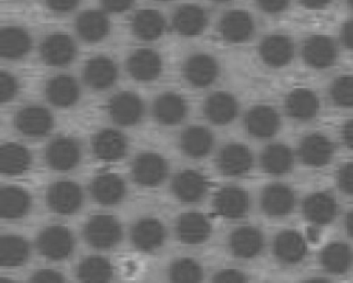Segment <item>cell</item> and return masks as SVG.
<instances>
[{
    "mask_svg": "<svg viewBox=\"0 0 353 283\" xmlns=\"http://www.w3.org/2000/svg\"><path fill=\"white\" fill-rule=\"evenodd\" d=\"M83 235L90 246L99 250H106L114 247L121 240L123 228L114 217L98 214L85 222Z\"/></svg>",
    "mask_w": 353,
    "mask_h": 283,
    "instance_id": "6da1fadb",
    "label": "cell"
},
{
    "mask_svg": "<svg viewBox=\"0 0 353 283\" xmlns=\"http://www.w3.org/2000/svg\"><path fill=\"white\" fill-rule=\"evenodd\" d=\"M36 246L43 257L52 261H61L73 253L74 237L68 228L62 225H51L39 233Z\"/></svg>",
    "mask_w": 353,
    "mask_h": 283,
    "instance_id": "7a4b0ae2",
    "label": "cell"
},
{
    "mask_svg": "<svg viewBox=\"0 0 353 283\" xmlns=\"http://www.w3.org/2000/svg\"><path fill=\"white\" fill-rule=\"evenodd\" d=\"M44 159L52 170L69 171L79 164L81 159V146L74 138L61 135L47 145Z\"/></svg>",
    "mask_w": 353,
    "mask_h": 283,
    "instance_id": "3957f363",
    "label": "cell"
},
{
    "mask_svg": "<svg viewBox=\"0 0 353 283\" xmlns=\"http://www.w3.org/2000/svg\"><path fill=\"white\" fill-rule=\"evenodd\" d=\"M168 173L167 160L154 152H142L135 156L131 167L132 178L142 186H157Z\"/></svg>",
    "mask_w": 353,
    "mask_h": 283,
    "instance_id": "277c9868",
    "label": "cell"
},
{
    "mask_svg": "<svg viewBox=\"0 0 353 283\" xmlns=\"http://www.w3.org/2000/svg\"><path fill=\"white\" fill-rule=\"evenodd\" d=\"M48 207L62 215H69L76 213L83 204V191L80 185L73 181H57L54 182L46 195Z\"/></svg>",
    "mask_w": 353,
    "mask_h": 283,
    "instance_id": "5b68a950",
    "label": "cell"
},
{
    "mask_svg": "<svg viewBox=\"0 0 353 283\" xmlns=\"http://www.w3.org/2000/svg\"><path fill=\"white\" fill-rule=\"evenodd\" d=\"M109 117L119 126H134L141 121L145 105L141 97L132 91H120L108 102Z\"/></svg>",
    "mask_w": 353,
    "mask_h": 283,
    "instance_id": "8992f818",
    "label": "cell"
},
{
    "mask_svg": "<svg viewBox=\"0 0 353 283\" xmlns=\"http://www.w3.org/2000/svg\"><path fill=\"white\" fill-rule=\"evenodd\" d=\"M15 128L26 137L47 135L54 127V116L40 105H26L21 108L14 117Z\"/></svg>",
    "mask_w": 353,
    "mask_h": 283,
    "instance_id": "52a82bcc",
    "label": "cell"
},
{
    "mask_svg": "<svg viewBox=\"0 0 353 283\" xmlns=\"http://www.w3.org/2000/svg\"><path fill=\"white\" fill-rule=\"evenodd\" d=\"M76 54V44L65 32H52L40 44V57L50 66H66L74 59Z\"/></svg>",
    "mask_w": 353,
    "mask_h": 283,
    "instance_id": "ba28073f",
    "label": "cell"
},
{
    "mask_svg": "<svg viewBox=\"0 0 353 283\" xmlns=\"http://www.w3.org/2000/svg\"><path fill=\"white\" fill-rule=\"evenodd\" d=\"M218 32L228 43H244L255 33V21L245 10H230L219 19Z\"/></svg>",
    "mask_w": 353,
    "mask_h": 283,
    "instance_id": "9c48e42d",
    "label": "cell"
},
{
    "mask_svg": "<svg viewBox=\"0 0 353 283\" xmlns=\"http://www.w3.org/2000/svg\"><path fill=\"white\" fill-rule=\"evenodd\" d=\"M338 48L335 41L324 35H313L303 41L302 58L313 69H327L336 61Z\"/></svg>",
    "mask_w": 353,
    "mask_h": 283,
    "instance_id": "30bf717a",
    "label": "cell"
},
{
    "mask_svg": "<svg viewBox=\"0 0 353 283\" xmlns=\"http://www.w3.org/2000/svg\"><path fill=\"white\" fill-rule=\"evenodd\" d=\"M185 80L193 87H208L219 75L216 59L205 52H196L186 58L182 66Z\"/></svg>",
    "mask_w": 353,
    "mask_h": 283,
    "instance_id": "8fae6325",
    "label": "cell"
},
{
    "mask_svg": "<svg viewBox=\"0 0 353 283\" xmlns=\"http://www.w3.org/2000/svg\"><path fill=\"white\" fill-rule=\"evenodd\" d=\"M334 152L335 146L332 141L321 133L307 134L302 138L298 148L299 159L309 167H323L328 164Z\"/></svg>",
    "mask_w": 353,
    "mask_h": 283,
    "instance_id": "7c38bea8",
    "label": "cell"
},
{
    "mask_svg": "<svg viewBox=\"0 0 353 283\" xmlns=\"http://www.w3.org/2000/svg\"><path fill=\"white\" fill-rule=\"evenodd\" d=\"M128 75L137 81H153L163 70L161 57L152 48L132 51L125 62Z\"/></svg>",
    "mask_w": 353,
    "mask_h": 283,
    "instance_id": "4fadbf2b",
    "label": "cell"
},
{
    "mask_svg": "<svg viewBox=\"0 0 353 283\" xmlns=\"http://www.w3.org/2000/svg\"><path fill=\"white\" fill-rule=\"evenodd\" d=\"M254 163L251 150L240 142L226 144L216 156V166L221 173L229 177H239L250 171Z\"/></svg>",
    "mask_w": 353,
    "mask_h": 283,
    "instance_id": "5bb4252c",
    "label": "cell"
},
{
    "mask_svg": "<svg viewBox=\"0 0 353 283\" xmlns=\"http://www.w3.org/2000/svg\"><path fill=\"white\" fill-rule=\"evenodd\" d=\"M295 47L291 37L281 33L266 36L259 44V57L270 68H283L294 58Z\"/></svg>",
    "mask_w": 353,
    "mask_h": 283,
    "instance_id": "9a60e30c",
    "label": "cell"
},
{
    "mask_svg": "<svg viewBox=\"0 0 353 283\" xmlns=\"http://www.w3.org/2000/svg\"><path fill=\"white\" fill-rule=\"evenodd\" d=\"M119 70L116 62L106 55H95L88 59L83 69V79L88 87L92 90H106L110 88L116 79Z\"/></svg>",
    "mask_w": 353,
    "mask_h": 283,
    "instance_id": "2e32d148",
    "label": "cell"
},
{
    "mask_svg": "<svg viewBox=\"0 0 353 283\" xmlns=\"http://www.w3.org/2000/svg\"><path fill=\"white\" fill-rule=\"evenodd\" d=\"M244 127L247 133L255 138H270L279 131L280 116L277 110L269 105H256L247 110Z\"/></svg>",
    "mask_w": 353,
    "mask_h": 283,
    "instance_id": "e0dca14e",
    "label": "cell"
},
{
    "mask_svg": "<svg viewBox=\"0 0 353 283\" xmlns=\"http://www.w3.org/2000/svg\"><path fill=\"white\" fill-rule=\"evenodd\" d=\"M228 246L234 257L248 260L262 253L265 247V237L258 228L240 226L229 235Z\"/></svg>",
    "mask_w": 353,
    "mask_h": 283,
    "instance_id": "ac0fdd59",
    "label": "cell"
},
{
    "mask_svg": "<svg viewBox=\"0 0 353 283\" xmlns=\"http://www.w3.org/2000/svg\"><path fill=\"white\" fill-rule=\"evenodd\" d=\"M208 23V15L199 4H182L172 15L174 30L183 37H194L203 33Z\"/></svg>",
    "mask_w": 353,
    "mask_h": 283,
    "instance_id": "d6986e66",
    "label": "cell"
},
{
    "mask_svg": "<svg viewBox=\"0 0 353 283\" xmlns=\"http://www.w3.org/2000/svg\"><path fill=\"white\" fill-rule=\"evenodd\" d=\"M174 196L185 203L200 202L208 189V181L205 177L196 170L179 171L171 184Z\"/></svg>",
    "mask_w": 353,
    "mask_h": 283,
    "instance_id": "ffe728a7",
    "label": "cell"
},
{
    "mask_svg": "<svg viewBox=\"0 0 353 283\" xmlns=\"http://www.w3.org/2000/svg\"><path fill=\"white\" fill-rule=\"evenodd\" d=\"M295 193L284 184L276 182L263 188L261 195V207L270 217H284L294 210Z\"/></svg>",
    "mask_w": 353,
    "mask_h": 283,
    "instance_id": "44dd1931",
    "label": "cell"
},
{
    "mask_svg": "<svg viewBox=\"0 0 353 283\" xmlns=\"http://www.w3.org/2000/svg\"><path fill=\"white\" fill-rule=\"evenodd\" d=\"M167 232L164 225L152 217L138 219L131 229L132 244L142 251H153L163 246Z\"/></svg>",
    "mask_w": 353,
    "mask_h": 283,
    "instance_id": "7402d4cb",
    "label": "cell"
},
{
    "mask_svg": "<svg viewBox=\"0 0 353 283\" xmlns=\"http://www.w3.org/2000/svg\"><path fill=\"white\" fill-rule=\"evenodd\" d=\"M74 29L81 40L87 43H98L109 35L110 23L105 11L85 10L77 15Z\"/></svg>",
    "mask_w": 353,
    "mask_h": 283,
    "instance_id": "603a6c76",
    "label": "cell"
},
{
    "mask_svg": "<svg viewBox=\"0 0 353 283\" xmlns=\"http://www.w3.org/2000/svg\"><path fill=\"white\" fill-rule=\"evenodd\" d=\"M203 110L208 121L225 126L236 119L239 113V102L230 92L216 91L205 98Z\"/></svg>",
    "mask_w": 353,
    "mask_h": 283,
    "instance_id": "cb8c5ba5",
    "label": "cell"
},
{
    "mask_svg": "<svg viewBox=\"0 0 353 283\" xmlns=\"http://www.w3.org/2000/svg\"><path fill=\"white\" fill-rule=\"evenodd\" d=\"M188 102L186 99L176 92H163L160 94L153 104V116L154 119L164 126H175L185 120L188 116Z\"/></svg>",
    "mask_w": 353,
    "mask_h": 283,
    "instance_id": "d4e9b609",
    "label": "cell"
},
{
    "mask_svg": "<svg viewBox=\"0 0 353 283\" xmlns=\"http://www.w3.org/2000/svg\"><path fill=\"white\" fill-rule=\"evenodd\" d=\"M91 196L95 202L103 206L120 203L127 192L124 179L113 173H103L97 175L90 185Z\"/></svg>",
    "mask_w": 353,
    "mask_h": 283,
    "instance_id": "484cf974",
    "label": "cell"
},
{
    "mask_svg": "<svg viewBox=\"0 0 353 283\" xmlns=\"http://www.w3.org/2000/svg\"><path fill=\"white\" fill-rule=\"evenodd\" d=\"M250 208L248 193L239 186H225L214 196V210L225 218H241Z\"/></svg>",
    "mask_w": 353,
    "mask_h": 283,
    "instance_id": "4316f807",
    "label": "cell"
},
{
    "mask_svg": "<svg viewBox=\"0 0 353 283\" xmlns=\"http://www.w3.org/2000/svg\"><path fill=\"white\" fill-rule=\"evenodd\" d=\"M306 251V242L296 231L285 229L274 237L273 253L281 264L295 265L305 258Z\"/></svg>",
    "mask_w": 353,
    "mask_h": 283,
    "instance_id": "83f0119b",
    "label": "cell"
},
{
    "mask_svg": "<svg viewBox=\"0 0 353 283\" xmlns=\"http://www.w3.org/2000/svg\"><path fill=\"white\" fill-rule=\"evenodd\" d=\"M305 218L314 225H325L334 221L338 214V204L328 192H314L302 203Z\"/></svg>",
    "mask_w": 353,
    "mask_h": 283,
    "instance_id": "f1b7e54d",
    "label": "cell"
},
{
    "mask_svg": "<svg viewBox=\"0 0 353 283\" xmlns=\"http://www.w3.org/2000/svg\"><path fill=\"white\" fill-rule=\"evenodd\" d=\"M176 235L186 244H199L211 235V224L207 217L197 211H188L179 215L176 221Z\"/></svg>",
    "mask_w": 353,
    "mask_h": 283,
    "instance_id": "f546056e",
    "label": "cell"
},
{
    "mask_svg": "<svg viewBox=\"0 0 353 283\" xmlns=\"http://www.w3.org/2000/svg\"><path fill=\"white\" fill-rule=\"evenodd\" d=\"M44 95L52 105L68 108L79 101L80 87L74 77L68 75H58L46 83Z\"/></svg>",
    "mask_w": 353,
    "mask_h": 283,
    "instance_id": "4dcf8cb0",
    "label": "cell"
},
{
    "mask_svg": "<svg viewBox=\"0 0 353 283\" xmlns=\"http://www.w3.org/2000/svg\"><path fill=\"white\" fill-rule=\"evenodd\" d=\"M92 150L101 160H119L127 153V139L119 130L103 128L94 135Z\"/></svg>",
    "mask_w": 353,
    "mask_h": 283,
    "instance_id": "1f68e13d",
    "label": "cell"
},
{
    "mask_svg": "<svg viewBox=\"0 0 353 283\" xmlns=\"http://www.w3.org/2000/svg\"><path fill=\"white\" fill-rule=\"evenodd\" d=\"M32 48L29 32L21 26H4L0 30V55L4 59H19Z\"/></svg>",
    "mask_w": 353,
    "mask_h": 283,
    "instance_id": "d6a6232c",
    "label": "cell"
},
{
    "mask_svg": "<svg viewBox=\"0 0 353 283\" xmlns=\"http://www.w3.org/2000/svg\"><path fill=\"white\" fill-rule=\"evenodd\" d=\"M132 33L143 41H153L159 39L165 30V18L153 8L138 10L131 19Z\"/></svg>",
    "mask_w": 353,
    "mask_h": 283,
    "instance_id": "836d02e7",
    "label": "cell"
},
{
    "mask_svg": "<svg viewBox=\"0 0 353 283\" xmlns=\"http://www.w3.org/2000/svg\"><path fill=\"white\" fill-rule=\"evenodd\" d=\"M285 112L290 117L298 121L312 120L320 108L316 92L309 88H296L285 98Z\"/></svg>",
    "mask_w": 353,
    "mask_h": 283,
    "instance_id": "e575fe53",
    "label": "cell"
},
{
    "mask_svg": "<svg viewBox=\"0 0 353 283\" xmlns=\"http://www.w3.org/2000/svg\"><path fill=\"white\" fill-rule=\"evenodd\" d=\"M182 152L192 159L205 157L214 146L212 133L203 126H190L185 128L179 137Z\"/></svg>",
    "mask_w": 353,
    "mask_h": 283,
    "instance_id": "d590c367",
    "label": "cell"
},
{
    "mask_svg": "<svg viewBox=\"0 0 353 283\" xmlns=\"http://www.w3.org/2000/svg\"><path fill=\"white\" fill-rule=\"evenodd\" d=\"M32 207V197L28 191L19 186H4L0 191V214L7 219H17L28 214Z\"/></svg>",
    "mask_w": 353,
    "mask_h": 283,
    "instance_id": "8d00e7d4",
    "label": "cell"
},
{
    "mask_svg": "<svg viewBox=\"0 0 353 283\" xmlns=\"http://www.w3.org/2000/svg\"><path fill=\"white\" fill-rule=\"evenodd\" d=\"M320 262L330 273H345L353 265V250L343 242H331L321 250Z\"/></svg>",
    "mask_w": 353,
    "mask_h": 283,
    "instance_id": "74e56055",
    "label": "cell"
},
{
    "mask_svg": "<svg viewBox=\"0 0 353 283\" xmlns=\"http://www.w3.org/2000/svg\"><path fill=\"white\" fill-rule=\"evenodd\" d=\"M32 164L29 149L17 142H6L0 148V170L6 175H17Z\"/></svg>",
    "mask_w": 353,
    "mask_h": 283,
    "instance_id": "f35d334b",
    "label": "cell"
},
{
    "mask_svg": "<svg viewBox=\"0 0 353 283\" xmlns=\"http://www.w3.org/2000/svg\"><path fill=\"white\" fill-rule=\"evenodd\" d=\"M294 164V153L285 144H270L261 153L262 168L272 175L287 174Z\"/></svg>",
    "mask_w": 353,
    "mask_h": 283,
    "instance_id": "ab89813d",
    "label": "cell"
},
{
    "mask_svg": "<svg viewBox=\"0 0 353 283\" xmlns=\"http://www.w3.org/2000/svg\"><path fill=\"white\" fill-rule=\"evenodd\" d=\"M30 254V246L22 236L3 235L0 237V265L17 268L22 265Z\"/></svg>",
    "mask_w": 353,
    "mask_h": 283,
    "instance_id": "60d3db41",
    "label": "cell"
},
{
    "mask_svg": "<svg viewBox=\"0 0 353 283\" xmlns=\"http://www.w3.org/2000/svg\"><path fill=\"white\" fill-rule=\"evenodd\" d=\"M77 277L87 283H103L113 277V266L103 257H87L77 266Z\"/></svg>",
    "mask_w": 353,
    "mask_h": 283,
    "instance_id": "b9f144b4",
    "label": "cell"
},
{
    "mask_svg": "<svg viewBox=\"0 0 353 283\" xmlns=\"http://www.w3.org/2000/svg\"><path fill=\"white\" fill-rule=\"evenodd\" d=\"M168 277L176 283H196L203 279V268L192 258H178L170 265Z\"/></svg>",
    "mask_w": 353,
    "mask_h": 283,
    "instance_id": "7bdbcfd3",
    "label": "cell"
},
{
    "mask_svg": "<svg viewBox=\"0 0 353 283\" xmlns=\"http://www.w3.org/2000/svg\"><path fill=\"white\" fill-rule=\"evenodd\" d=\"M332 102L342 108H353V76L343 75L336 77L330 87Z\"/></svg>",
    "mask_w": 353,
    "mask_h": 283,
    "instance_id": "ee69618b",
    "label": "cell"
},
{
    "mask_svg": "<svg viewBox=\"0 0 353 283\" xmlns=\"http://www.w3.org/2000/svg\"><path fill=\"white\" fill-rule=\"evenodd\" d=\"M18 88H19V84L15 76H12L8 72L0 73V101L1 102L11 101L17 95Z\"/></svg>",
    "mask_w": 353,
    "mask_h": 283,
    "instance_id": "f6af8a7d",
    "label": "cell"
},
{
    "mask_svg": "<svg viewBox=\"0 0 353 283\" xmlns=\"http://www.w3.org/2000/svg\"><path fill=\"white\" fill-rule=\"evenodd\" d=\"M336 184L343 193L353 196V162L341 166L336 173Z\"/></svg>",
    "mask_w": 353,
    "mask_h": 283,
    "instance_id": "bcb514c9",
    "label": "cell"
},
{
    "mask_svg": "<svg viewBox=\"0 0 353 283\" xmlns=\"http://www.w3.org/2000/svg\"><path fill=\"white\" fill-rule=\"evenodd\" d=\"M30 282L34 283H61L63 275L55 269H39L30 276Z\"/></svg>",
    "mask_w": 353,
    "mask_h": 283,
    "instance_id": "7dc6e473",
    "label": "cell"
},
{
    "mask_svg": "<svg viewBox=\"0 0 353 283\" xmlns=\"http://www.w3.org/2000/svg\"><path fill=\"white\" fill-rule=\"evenodd\" d=\"M212 280L218 283H243L247 280V276L237 269H222L214 275Z\"/></svg>",
    "mask_w": 353,
    "mask_h": 283,
    "instance_id": "c3c4849f",
    "label": "cell"
},
{
    "mask_svg": "<svg viewBox=\"0 0 353 283\" xmlns=\"http://www.w3.org/2000/svg\"><path fill=\"white\" fill-rule=\"evenodd\" d=\"M258 7L266 14H280L290 6V0H255Z\"/></svg>",
    "mask_w": 353,
    "mask_h": 283,
    "instance_id": "681fc988",
    "label": "cell"
},
{
    "mask_svg": "<svg viewBox=\"0 0 353 283\" xmlns=\"http://www.w3.org/2000/svg\"><path fill=\"white\" fill-rule=\"evenodd\" d=\"M134 1L135 0H101L103 10L110 14H120L130 10Z\"/></svg>",
    "mask_w": 353,
    "mask_h": 283,
    "instance_id": "f907efd6",
    "label": "cell"
},
{
    "mask_svg": "<svg viewBox=\"0 0 353 283\" xmlns=\"http://www.w3.org/2000/svg\"><path fill=\"white\" fill-rule=\"evenodd\" d=\"M80 0H46L47 7L58 14H65L73 11L79 6Z\"/></svg>",
    "mask_w": 353,
    "mask_h": 283,
    "instance_id": "816d5d0a",
    "label": "cell"
},
{
    "mask_svg": "<svg viewBox=\"0 0 353 283\" xmlns=\"http://www.w3.org/2000/svg\"><path fill=\"white\" fill-rule=\"evenodd\" d=\"M341 40L346 48L353 50V19H349L343 23L341 29Z\"/></svg>",
    "mask_w": 353,
    "mask_h": 283,
    "instance_id": "f5cc1de1",
    "label": "cell"
},
{
    "mask_svg": "<svg viewBox=\"0 0 353 283\" xmlns=\"http://www.w3.org/2000/svg\"><path fill=\"white\" fill-rule=\"evenodd\" d=\"M342 138L347 148L353 149V119L347 120L342 127Z\"/></svg>",
    "mask_w": 353,
    "mask_h": 283,
    "instance_id": "db71d44e",
    "label": "cell"
},
{
    "mask_svg": "<svg viewBox=\"0 0 353 283\" xmlns=\"http://www.w3.org/2000/svg\"><path fill=\"white\" fill-rule=\"evenodd\" d=\"M302 6H305L306 8L310 10H320L327 7L332 0H299Z\"/></svg>",
    "mask_w": 353,
    "mask_h": 283,
    "instance_id": "11a10c76",
    "label": "cell"
},
{
    "mask_svg": "<svg viewBox=\"0 0 353 283\" xmlns=\"http://www.w3.org/2000/svg\"><path fill=\"white\" fill-rule=\"evenodd\" d=\"M345 229L350 237H353V210L345 218Z\"/></svg>",
    "mask_w": 353,
    "mask_h": 283,
    "instance_id": "9f6ffc18",
    "label": "cell"
},
{
    "mask_svg": "<svg viewBox=\"0 0 353 283\" xmlns=\"http://www.w3.org/2000/svg\"><path fill=\"white\" fill-rule=\"evenodd\" d=\"M211 1H214V3H228L230 0H211Z\"/></svg>",
    "mask_w": 353,
    "mask_h": 283,
    "instance_id": "6f0895ef",
    "label": "cell"
},
{
    "mask_svg": "<svg viewBox=\"0 0 353 283\" xmlns=\"http://www.w3.org/2000/svg\"><path fill=\"white\" fill-rule=\"evenodd\" d=\"M347 4H349L352 8H353V0H347Z\"/></svg>",
    "mask_w": 353,
    "mask_h": 283,
    "instance_id": "680465c9",
    "label": "cell"
},
{
    "mask_svg": "<svg viewBox=\"0 0 353 283\" xmlns=\"http://www.w3.org/2000/svg\"><path fill=\"white\" fill-rule=\"evenodd\" d=\"M157 1H170V0H157Z\"/></svg>",
    "mask_w": 353,
    "mask_h": 283,
    "instance_id": "91938a15",
    "label": "cell"
}]
</instances>
